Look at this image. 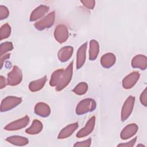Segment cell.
I'll return each mask as SVG.
<instances>
[{
	"mask_svg": "<svg viewBox=\"0 0 147 147\" xmlns=\"http://www.w3.org/2000/svg\"><path fill=\"white\" fill-rule=\"evenodd\" d=\"M29 122V117L28 115H25L24 117L14 121L6 126H5L4 129L7 131H16L21 130L25 127Z\"/></svg>",
	"mask_w": 147,
	"mask_h": 147,
	"instance_id": "cell-7",
	"label": "cell"
},
{
	"mask_svg": "<svg viewBox=\"0 0 147 147\" xmlns=\"http://www.w3.org/2000/svg\"><path fill=\"white\" fill-rule=\"evenodd\" d=\"M138 126L136 123H130L126 125L121 131L120 137L122 140H125L133 137L137 132Z\"/></svg>",
	"mask_w": 147,
	"mask_h": 147,
	"instance_id": "cell-12",
	"label": "cell"
},
{
	"mask_svg": "<svg viewBox=\"0 0 147 147\" xmlns=\"http://www.w3.org/2000/svg\"><path fill=\"white\" fill-rule=\"evenodd\" d=\"M7 85V81L6 78L2 76H0V88L2 89Z\"/></svg>",
	"mask_w": 147,
	"mask_h": 147,
	"instance_id": "cell-32",
	"label": "cell"
},
{
	"mask_svg": "<svg viewBox=\"0 0 147 147\" xmlns=\"http://www.w3.org/2000/svg\"><path fill=\"white\" fill-rule=\"evenodd\" d=\"M47 80L46 75L44 76L41 78L32 81L29 84V89L32 92H37L41 90L45 84Z\"/></svg>",
	"mask_w": 147,
	"mask_h": 147,
	"instance_id": "cell-19",
	"label": "cell"
},
{
	"mask_svg": "<svg viewBox=\"0 0 147 147\" xmlns=\"http://www.w3.org/2000/svg\"><path fill=\"white\" fill-rule=\"evenodd\" d=\"M91 144V139L90 138H88L87 140H84L83 141L76 142L74 145V146H84V147H89L90 146Z\"/></svg>",
	"mask_w": 147,
	"mask_h": 147,
	"instance_id": "cell-30",
	"label": "cell"
},
{
	"mask_svg": "<svg viewBox=\"0 0 147 147\" xmlns=\"http://www.w3.org/2000/svg\"><path fill=\"white\" fill-rule=\"evenodd\" d=\"M22 80V72L17 65H14L12 70L7 74V84L15 86L19 84Z\"/></svg>",
	"mask_w": 147,
	"mask_h": 147,
	"instance_id": "cell-5",
	"label": "cell"
},
{
	"mask_svg": "<svg viewBox=\"0 0 147 147\" xmlns=\"http://www.w3.org/2000/svg\"><path fill=\"white\" fill-rule=\"evenodd\" d=\"M14 48L13 45L11 42H4L1 44L0 45V55L1 56L6 54L7 52L11 51Z\"/></svg>",
	"mask_w": 147,
	"mask_h": 147,
	"instance_id": "cell-26",
	"label": "cell"
},
{
	"mask_svg": "<svg viewBox=\"0 0 147 147\" xmlns=\"http://www.w3.org/2000/svg\"><path fill=\"white\" fill-rule=\"evenodd\" d=\"M140 100L141 103L145 107L147 106V90L146 88L144 89L140 96Z\"/></svg>",
	"mask_w": 147,
	"mask_h": 147,
	"instance_id": "cell-29",
	"label": "cell"
},
{
	"mask_svg": "<svg viewBox=\"0 0 147 147\" xmlns=\"http://www.w3.org/2000/svg\"><path fill=\"white\" fill-rule=\"evenodd\" d=\"M10 53H6L2 56H1V59H0V63H1V69L3 67V63L4 61L9 59L10 58Z\"/></svg>",
	"mask_w": 147,
	"mask_h": 147,
	"instance_id": "cell-33",
	"label": "cell"
},
{
	"mask_svg": "<svg viewBox=\"0 0 147 147\" xmlns=\"http://www.w3.org/2000/svg\"><path fill=\"white\" fill-rule=\"evenodd\" d=\"M135 103V97L129 96L123 103L121 113V119L122 122L125 121L131 115Z\"/></svg>",
	"mask_w": 147,
	"mask_h": 147,
	"instance_id": "cell-6",
	"label": "cell"
},
{
	"mask_svg": "<svg viewBox=\"0 0 147 147\" xmlns=\"http://www.w3.org/2000/svg\"><path fill=\"white\" fill-rule=\"evenodd\" d=\"M43 128L42 123L41 121L37 119H34L31 126L25 130L26 133L30 135H34L40 133Z\"/></svg>",
	"mask_w": 147,
	"mask_h": 147,
	"instance_id": "cell-22",
	"label": "cell"
},
{
	"mask_svg": "<svg viewBox=\"0 0 147 147\" xmlns=\"http://www.w3.org/2000/svg\"><path fill=\"white\" fill-rule=\"evenodd\" d=\"M95 117L92 116L88 119L85 126L78 132L76 136L78 138H83L87 136L93 131L95 127Z\"/></svg>",
	"mask_w": 147,
	"mask_h": 147,
	"instance_id": "cell-10",
	"label": "cell"
},
{
	"mask_svg": "<svg viewBox=\"0 0 147 147\" xmlns=\"http://www.w3.org/2000/svg\"><path fill=\"white\" fill-rule=\"evenodd\" d=\"M131 65L134 68H138L141 70H145L147 68V57L144 55H137L133 57Z\"/></svg>",
	"mask_w": 147,
	"mask_h": 147,
	"instance_id": "cell-13",
	"label": "cell"
},
{
	"mask_svg": "<svg viewBox=\"0 0 147 147\" xmlns=\"http://www.w3.org/2000/svg\"><path fill=\"white\" fill-rule=\"evenodd\" d=\"M73 75V61H71L64 70L62 78L56 87V90L57 91H60L65 88L70 83Z\"/></svg>",
	"mask_w": 147,
	"mask_h": 147,
	"instance_id": "cell-3",
	"label": "cell"
},
{
	"mask_svg": "<svg viewBox=\"0 0 147 147\" xmlns=\"http://www.w3.org/2000/svg\"><path fill=\"white\" fill-rule=\"evenodd\" d=\"M6 141L9 143L16 146H25L29 143V140L20 136H12L6 138Z\"/></svg>",
	"mask_w": 147,
	"mask_h": 147,
	"instance_id": "cell-20",
	"label": "cell"
},
{
	"mask_svg": "<svg viewBox=\"0 0 147 147\" xmlns=\"http://www.w3.org/2000/svg\"><path fill=\"white\" fill-rule=\"evenodd\" d=\"M74 52V48L71 46H65L59 49L57 53V57L61 62L67 61L72 56Z\"/></svg>",
	"mask_w": 147,
	"mask_h": 147,
	"instance_id": "cell-17",
	"label": "cell"
},
{
	"mask_svg": "<svg viewBox=\"0 0 147 147\" xmlns=\"http://www.w3.org/2000/svg\"><path fill=\"white\" fill-rule=\"evenodd\" d=\"M22 102V98L15 96H8L5 98L1 103V111H9L18 106Z\"/></svg>",
	"mask_w": 147,
	"mask_h": 147,
	"instance_id": "cell-2",
	"label": "cell"
},
{
	"mask_svg": "<svg viewBox=\"0 0 147 147\" xmlns=\"http://www.w3.org/2000/svg\"><path fill=\"white\" fill-rule=\"evenodd\" d=\"M82 4L87 9L92 10L95 5V1L94 0H83L80 1Z\"/></svg>",
	"mask_w": 147,
	"mask_h": 147,
	"instance_id": "cell-28",
	"label": "cell"
},
{
	"mask_svg": "<svg viewBox=\"0 0 147 147\" xmlns=\"http://www.w3.org/2000/svg\"><path fill=\"white\" fill-rule=\"evenodd\" d=\"M87 48V42L83 44L78 49L76 53V69H79L83 66L86 59V51Z\"/></svg>",
	"mask_w": 147,
	"mask_h": 147,
	"instance_id": "cell-11",
	"label": "cell"
},
{
	"mask_svg": "<svg viewBox=\"0 0 147 147\" xmlns=\"http://www.w3.org/2000/svg\"><path fill=\"white\" fill-rule=\"evenodd\" d=\"M49 10V7L44 5H41L35 8L31 13L29 20L31 22L36 21L41 18Z\"/></svg>",
	"mask_w": 147,
	"mask_h": 147,
	"instance_id": "cell-14",
	"label": "cell"
},
{
	"mask_svg": "<svg viewBox=\"0 0 147 147\" xmlns=\"http://www.w3.org/2000/svg\"><path fill=\"white\" fill-rule=\"evenodd\" d=\"M11 34V27L7 23L3 24L0 29L1 40L8 38Z\"/></svg>",
	"mask_w": 147,
	"mask_h": 147,
	"instance_id": "cell-25",
	"label": "cell"
},
{
	"mask_svg": "<svg viewBox=\"0 0 147 147\" xmlns=\"http://www.w3.org/2000/svg\"><path fill=\"white\" fill-rule=\"evenodd\" d=\"M88 88V84L86 82H82L78 83L72 90V91L78 95H83L87 92Z\"/></svg>",
	"mask_w": 147,
	"mask_h": 147,
	"instance_id": "cell-24",
	"label": "cell"
},
{
	"mask_svg": "<svg viewBox=\"0 0 147 147\" xmlns=\"http://www.w3.org/2000/svg\"><path fill=\"white\" fill-rule=\"evenodd\" d=\"M116 61V57L113 53H106L100 58V63L101 65L105 68H110L113 67Z\"/></svg>",
	"mask_w": 147,
	"mask_h": 147,
	"instance_id": "cell-18",
	"label": "cell"
},
{
	"mask_svg": "<svg viewBox=\"0 0 147 147\" xmlns=\"http://www.w3.org/2000/svg\"><path fill=\"white\" fill-rule=\"evenodd\" d=\"M137 137L133 138L132 140H131L130 141L125 142V143H122V144H119L117 145V146H126V147H133L136 141H137Z\"/></svg>",
	"mask_w": 147,
	"mask_h": 147,
	"instance_id": "cell-31",
	"label": "cell"
},
{
	"mask_svg": "<svg viewBox=\"0 0 147 147\" xmlns=\"http://www.w3.org/2000/svg\"><path fill=\"white\" fill-rule=\"evenodd\" d=\"M64 72V69L63 68L58 69L53 72L49 81V84L51 86L56 87L59 84L62 78Z\"/></svg>",
	"mask_w": 147,
	"mask_h": 147,
	"instance_id": "cell-23",
	"label": "cell"
},
{
	"mask_svg": "<svg viewBox=\"0 0 147 147\" xmlns=\"http://www.w3.org/2000/svg\"><path fill=\"white\" fill-rule=\"evenodd\" d=\"M34 111L36 115L45 118L50 115L51 110L48 104L44 102H38L36 104L34 108Z\"/></svg>",
	"mask_w": 147,
	"mask_h": 147,
	"instance_id": "cell-15",
	"label": "cell"
},
{
	"mask_svg": "<svg viewBox=\"0 0 147 147\" xmlns=\"http://www.w3.org/2000/svg\"><path fill=\"white\" fill-rule=\"evenodd\" d=\"M99 45L95 40H91L90 41L89 47V59L91 61L95 60L99 54Z\"/></svg>",
	"mask_w": 147,
	"mask_h": 147,
	"instance_id": "cell-21",
	"label": "cell"
},
{
	"mask_svg": "<svg viewBox=\"0 0 147 147\" xmlns=\"http://www.w3.org/2000/svg\"><path fill=\"white\" fill-rule=\"evenodd\" d=\"M96 107V103L95 100L92 98H86L80 100L76 106V113L80 115L93 111Z\"/></svg>",
	"mask_w": 147,
	"mask_h": 147,
	"instance_id": "cell-1",
	"label": "cell"
},
{
	"mask_svg": "<svg viewBox=\"0 0 147 147\" xmlns=\"http://www.w3.org/2000/svg\"><path fill=\"white\" fill-rule=\"evenodd\" d=\"M140 74L137 71H134L126 76L122 80V85L123 88L128 90L130 89L136 84L139 80Z\"/></svg>",
	"mask_w": 147,
	"mask_h": 147,
	"instance_id": "cell-9",
	"label": "cell"
},
{
	"mask_svg": "<svg viewBox=\"0 0 147 147\" xmlns=\"http://www.w3.org/2000/svg\"><path fill=\"white\" fill-rule=\"evenodd\" d=\"M69 32L67 27L63 24L57 25L54 31V37L60 44L65 42L68 38Z\"/></svg>",
	"mask_w": 147,
	"mask_h": 147,
	"instance_id": "cell-8",
	"label": "cell"
},
{
	"mask_svg": "<svg viewBox=\"0 0 147 147\" xmlns=\"http://www.w3.org/2000/svg\"><path fill=\"white\" fill-rule=\"evenodd\" d=\"M9 16L8 8L4 5H0V20H3L7 18Z\"/></svg>",
	"mask_w": 147,
	"mask_h": 147,
	"instance_id": "cell-27",
	"label": "cell"
},
{
	"mask_svg": "<svg viewBox=\"0 0 147 147\" xmlns=\"http://www.w3.org/2000/svg\"><path fill=\"white\" fill-rule=\"evenodd\" d=\"M55 20V12L53 11L38 21L36 22L34 24V26L38 30H43L51 28L53 25Z\"/></svg>",
	"mask_w": 147,
	"mask_h": 147,
	"instance_id": "cell-4",
	"label": "cell"
},
{
	"mask_svg": "<svg viewBox=\"0 0 147 147\" xmlns=\"http://www.w3.org/2000/svg\"><path fill=\"white\" fill-rule=\"evenodd\" d=\"M78 126L79 125L78 122L71 123L66 126L59 132L57 138L61 140L69 137L76 130V129L78 128Z\"/></svg>",
	"mask_w": 147,
	"mask_h": 147,
	"instance_id": "cell-16",
	"label": "cell"
},
{
	"mask_svg": "<svg viewBox=\"0 0 147 147\" xmlns=\"http://www.w3.org/2000/svg\"><path fill=\"white\" fill-rule=\"evenodd\" d=\"M137 147H139V146H144V147H145V145H142V144H138V145H137Z\"/></svg>",
	"mask_w": 147,
	"mask_h": 147,
	"instance_id": "cell-34",
	"label": "cell"
}]
</instances>
